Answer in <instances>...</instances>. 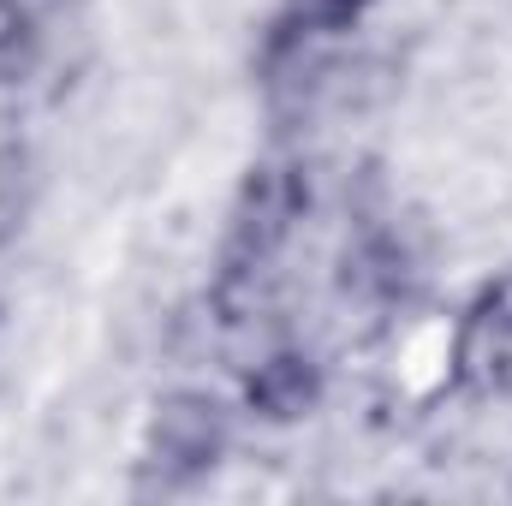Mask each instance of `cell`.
Masks as SVG:
<instances>
[{
	"label": "cell",
	"mask_w": 512,
	"mask_h": 506,
	"mask_svg": "<svg viewBox=\"0 0 512 506\" xmlns=\"http://www.w3.org/2000/svg\"><path fill=\"white\" fill-rule=\"evenodd\" d=\"M233 441V423H227V405L203 387H173L155 399L149 411V459L167 471V477H203L221 465Z\"/></svg>",
	"instance_id": "1"
},
{
	"label": "cell",
	"mask_w": 512,
	"mask_h": 506,
	"mask_svg": "<svg viewBox=\"0 0 512 506\" xmlns=\"http://www.w3.org/2000/svg\"><path fill=\"white\" fill-rule=\"evenodd\" d=\"M298 209H304L298 173L292 167H256L251 179H245L239 215H233V251L245 256V262H262V256L292 233Z\"/></svg>",
	"instance_id": "2"
},
{
	"label": "cell",
	"mask_w": 512,
	"mask_h": 506,
	"mask_svg": "<svg viewBox=\"0 0 512 506\" xmlns=\"http://www.w3.org/2000/svg\"><path fill=\"white\" fill-rule=\"evenodd\" d=\"M316 399H322V370H316V358H304L292 346L268 352L245 376V405L262 423H298V417L316 411Z\"/></svg>",
	"instance_id": "3"
},
{
	"label": "cell",
	"mask_w": 512,
	"mask_h": 506,
	"mask_svg": "<svg viewBox=\"0 0 512 506\" xmlns=\"http://www.w3.org/2000/svg\"><path fill=\"white\" fill-rule=\"evenodd\" d=\"M36 54V12L24 0H0V78H12Z\"/></svg>",
	"instance_id": "4"
},
{
	"label": "cell",
	"mask_w": 512,
	"mask_h": 506,
	"mask_svg": "<svg viewBox=\"0 0 512 506\" xmlns=\"http://www.w3.org/2000/svg\"><path fill=\"white\" fill-rule=\"evenodd\" d=\"M364 6H370V0H364Z\"/></svg>",
	"instance_id": "5"
}]
</instances>
